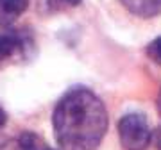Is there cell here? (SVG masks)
I'll use <instances>...</instances> for the list:
<instances>
[{
	"instance_id": "obj_1",
	"label": "cell",
	"mask_w": 161,
	"mask_h": 150,
	"mask_svg": "<svg viewBox=\"0 0 161 150\" xmlns=\"http://www.w3.org/2000/svg\"><path fill=\"white\" fill-rule=\"evenodd\" d=\"M52 125L61 150H95L108 129V113L95 93L77 86L58 102Z\"/></svg>"
},
{
	"instance_id": "obj_2",
	"label": "cell",
	"mask_w": 161,
	"mask_h": 150,
	"mask_svg": "<svg viewBox=\"0 0 161 150\" xmlns=\"http://www.w3.org/2000/svg\"><path fill=\"white\" fill-rule=\"evenodd\" d=\"M118 136L125 150H143L150 141V129L143 115L129 113L118 121Z\"/></svg>"
},
{
	"instance_id": "obj_3",
	"label": "cell",
	"mask_w": 161,
	"mask_h": 150,
	"mask_svg": "<svg viewBox=\"0 0 161 150\" xmlns=\"http://www.w3.org/2000/svg\"><path fill=\"white\" fill-rule=\"evenodd\" d=\"M129 13L140 18H152L161 13V0H118Z\"/></svg>"
},
{
	"instance_id": "obj_4",
	"label": "cell",
	"mask_w": 161,
	"mask_h": 150,
	"mask_svg": "<svg viewBox=\"0 0 161 150\" xmlns=\"http://www.w3.org/2000/svg\"><path fill=\"white\" fill-rule=\"evenodd\" d=\"M29 6V0H0V25H11L22 16Z\"/></svg>"
},
{
	"instance_id": "obj_5",
	"label": "cell",
	"mask_w": 161,
	"mask_h": 150,
	"mask_svg": "<svg viewBox=\"0 0 161 150\" xmlns=\"http://www.w3.org/2000/svg\"><path fill=\"white\" fill-rule=\"evenodd\" d=\"M22 40L14 30H0V63L20 50Z\"/></svg>"
},
{
	"instance_id": "obj_6",
	"label": "cell",
	"mask_w": 161,
	"mask_h": 150,
	"mask_svg": "<svg viewBox=\"0 0 161 150\" xmlns=\"http://www.w3.org/2000/svg\"><path fill=\"white\" fill-rule=\"evenodd\" d=\"M18 150H54V148L38 134L23 132L18 139Z\"/></svg>"
},
{
	"instance_id": "obj_7",
	"label": "cell",
	"mask_w": 161,
	"mask_h": 150,
	"mask_svg": "<svg viewBox=\"0 0 161 150\" xmlns=\"http://www.w3.org/2000/svg\"><path fill=\"white\" fill-rule=\"evenodd\" d=\"M147 56H149L156 64L161 66V38L154 40L149 46H147Z\"/></svg>"
},
{
	"instance_id": "obj_8",
	"label": "cell",
	"mask_w": 161,
	"mask_h": 150,
	"mask_svg": "<svg viewBox=\"0 0 161 150\" xmlns=\"http://www.w3.org/2000/svg\"><path fill=\"white\" fill-rule=\"evenodd\" d=\"M154 143H156V148L158 150H161V127L156 131V134H154Z\"/></svg>"
},
{
	"instance_id": "obj_9",
	"label": "cell",
	"mask_w": 161,
	"mask_h": 150,
	"mask_svg": "<svg viewBox=\"0 0 161 150\" xmlns=\"http://www.w3.org/2000/svg\"><path fill=\"white\" fill-rule=\"evenodd\" d=\"M61 4H64V6H70V7H74V6H79L82 0H59Z\"/></svg>"
},
{
	"instance_id": "obj_10",
	"label": "cell",
	"mask_w": 161,
	"mask_h": 150,
	"mask_svg": "<svg viewBox=\"0 0 161 150\" xmlns=\"http://www.w3.org/2000/svg\"><path fill=\"white\" fill-rule=\"evenodd\" d=\"M6 121H7V115H6V111L0 107V129L6 125Z\"/></svg>"
},
{
	"instance_id": "obj_11",
	"label": "cell",
	"mask_w": 161,
	"mask_h": 150,
	"mask_svg": "<svg viewBox=\"0 0 161 150\" xmlns=\"http://www.w3.org/2000/svg\"><path fill=\"white\" fill-rule=\"evenodd\" d=\"M158 111H159V115H161V91L158 95Z\"/></svg>"
}]
</instances>
